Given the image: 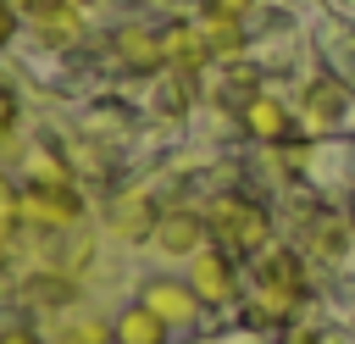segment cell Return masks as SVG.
Returning <instances> with one entry per match:
<instances>
[{
    "instance_id": "1",
    "label": "cell",
    "mask_w": 355,
    "mask_h": 344,
    "mask_svg": "<svg viewBox=\"0 0 355 344\" xmlns=\"http://www.w3.org/2000/svg\"><path fill=\"white\" fill-rule=\"evenodd\" d=\"M205 233L233 255H261L272 244V211L250 194H216L205 205Z\"/></svg>"
},
{
    "instance_id": "16",
    "label": "cell",
    "mask_w": 355,
    "mask_h": 344,
    "mask_svg": "<svg viewBox=\"0 0 355 344\" xmlns=\"http://www.w3.org/2000/svg\"><path fill=\"white\" fill-rule=\"evenodd\" d=\"M17 128H22V100H17V89L0 83V150L17 139Z\"/></svg>"
},
{
    "instance_id": "12",
    "label": "cell",
    "mask_w": 355,
    "mask_h": 344,
    "mask_svg": "<svg viewBox=\"0 0 355 344\" xmlns=\"http://www.w3.org/2000/svg\"><path fill=\"white\" fill-rule=\"evenodd\" d=\"M255 283H261V289H283V294H294V300L311 294L305 261H300V250H288V244H266V250L255 255Z\"/></svg>"
},
{
    "instance_id": "9",
    "label": "cell",
    "mask_w": 355,
    "mask_h": 344,
    "mask_svg": "<svg viewBox=\"0 0 355 344\" xmlns=\"http://www.w3.org/2000/svg\"><path fill=\"white\" fill-rule=\"evenodd\" d=\"M28 39L44 44V50H55V55L78 50V44L89 39V6L61 0V6H50V11H33V17H28Z\"/></svg>"
},
{
    "instance_id": "2",
    "label": "cell",
    "mask_w": 355,
    "mask_h": 344,
    "mask_svg": "<svg viewBox=\"0 0 355 344\" xmlns=\"http://www.w3.org/2000/svg\"><path fill=\"white\" fill-rule=\"evenodd\" d=\"M17 200H22V227H33V233H72L89 216V200L72 178L67 183H22Z\"/></svg>"
},
{
    "instance_id": "14",
    "label": "cell",
    "mask_w": 355,
    "mask_h": 344,
    "mask_svg": "<svg viewBox=\"0 0 355 344\" xmlns=\"http://www.w3.org/2000/svg\"><path fill=\"white\" fill-rule=\"evenodd\" d=\"M166 338H172V327L144 300H133V305H122L111 316V344H166Z\"/></svg>"
},
{
    "instance_id": "23",
    "label": "cell",
    "mask_w": 355,
    "mask_h": 344,
    "mask_svg": "<svg viewBox=\"0 0 355 344\" xmlns=\"http://www.w3.org/2000/svg\"><path fill=\"white\" fill-rule=\"evenodd\" d=\"M61 344H78V338H61Z\"/></svg>"
},
{
    "instance_id": "13",
    "label": "cell",
    "mask_w": 355,
    "mask_h": 344,
    "mask_svg": "<svg viewBox=\"0 0 355 344\" xmlns=\"http://www.w3.org/2000/svg\"><path fill=\"white\" fill-rule=\"evenodd\" d=\"M194 22H200V33H205V44H211V55H216V67H233L244 50H250V28H244V17H222V11H194Z\"/></svg>"
},
{
    "instance_id": "8",
    "label": "cell",
    "mask_w": 355,
    "mask_h": 344,
    "mask_svg": "<svg viewBox=\"0 0 355 344\" xmlns=\"http://www.w3.org/2000/svg\"><path fill=\"white\" fill-rule=\"evenodd\" d=\"M200 244H211V233H205V211H194V205H166V211L155 216V233H150V250H155V255H166V261H189Z\"/></svg>"
},
{
    "instance_id": "5",
    "label": "cell",
    "mask_w": 355,
    "mask_h": 344,
    "mask_svg": "<svg viewBox=\"0 0 355 344\" xmlns=\"http://www.w3.org/2000/svg\"><path fill=\"white\" fill-rule=\"evenodd\" d=\"M189 283H194V294L205 300V311L233 305V300L244 294V283H239V255L222 250V244H200V250L189 255Z\"/></svg>"
},
{
    "instance_id": "7",
    "label": "cell",
    "mask_w": 355,
    "mask_h": 344,
    "mask_svg": "<svg viewBox=\"0 0 355 344\" xmlns=\"http://www.w3.org/2000/svg\"><path fill=\"white\" fill-rule=\"evenodd\" d=\"M161 50H166V72H178V78H205V72L216 67V55H211V44H205L194 11L161 22Z\"/></svg>"
},
{
    "instance_id": "17",
    "label": "cell",
    "mask_w": 355,
    "mask_h": 344,
    "mask_svg": "<svg viewBox=\"0 0 355 344\" xmlns=\"http://www.w3.org/2000/svg\"><path fill=\"white\" fill-rule=\"evenodd\" d=\"M194 11H222V17H255V0H194Z\"/></svg>"
},
{
    "instance_id": "3",
    "label": "cell",
    "mask_w": 355,
    "mask_h": 344,
    "mask_svg": "<svg viewBox=\"0 0 355 344\" xmlns=\"http://www.w3.org/2000/svg\"><path fill=\"white\" fill-rule=\"evenodd\" d=\"M233 117H239L244 139H255L261 150H283V144L300 133V111H294L283 94H272V89H255Z\"/></svg>"
},
{
    "instance_id": "18",
    "label": "cell",
    "mask_w": 355,
    "mask_h": 344,
    "mask_svg": "<svg viewBox=\"0 0 355 344\" xmlns=\"http://www.w3.org/2000/svg\"><path fill=\"white\" fill-rule=\"evenodd\" d=\"M0 344H44V338H39V327H28V322H6V327H0Z\"/></svg>"
},
{
    "instance_id": "21",
    "label": "cell",
    "mask_w": 355,
    "mask_h": 344,
    "mask_svg": "<svg viewBox=\"0 0 355 344\" xmlns=\"http://www.w3.org/2000/svg\"><path fill=\"white\" fill-rule=\"evenodd\" d=\"M11 6H22V17H33V11H50V6H61V0H11Z\"/></svg>"
},
{
    "instance_id": "22",
    "label": "cell",
    "mask_w": 355,
    "mask_h": 344,
    "mask_svg": "<svg viewBox=\"0 0 355 344\" xmlns=\"http://www.w3.org/2000/svg\"><path fill=\"white\" fill-rule=\"evenodd\" d=\"M78 6H105V0H78Z\"/></svg>"
},
{
    "instance_id": "10",
    "label": "cell",
    "mask_w": 355,
    "mask_h": 344,
    "mask_svg": "<svg viewBox=\"0 0 355 344\" xmlns=\"http://www.w3.org/2000/svg\"><path fill=\"white\" fill-rule=\"evenodd\" d=\"M172 333H183V327H194L200 316H205V300L194 294V283L189 277H150L144 283V294H139Z\"/></svg>"
},
{
    "instance_id": "11",
    "label": "cell",
    "mask_w": 355,
    "mask_h": 344,
    "mask_svg": "<svg viewBox=\"0 0 355 344\" xmlns=\"http://www.w3.org/2000/svg\"><path fill=\"white\" fill-rule=\"evenodd\" d=\"M155 216H161L155 200H150L144 189H128V194H111V205H105V233L122 239V244H150Z\"/></svg>"
},
{
    "instance_id": "20",
    "label": "cell",
    "mask_w": 355,
    "mask_h": 344,
    "mask_svg": "<svg viewBox=\"0 0 355 344\" xmlns=\"http://www.w3.org/2000/svg\"><path fill=\"white\" fill-rule=\"evenodd\" d=\"M283 344H327V338H322V333H311V327H288V338H283Z\"/></svg>"
},
{
    "instance_id": "15",
    "label": "cell",
    "mask_w": 355,
    "mask_h": 344,
    "mask_svg": "<svg viewBox=\"0 0 355 344\" xmlns=\"http://www.w3.org/2000/svg\"><path fill=\"white\" fill-rule=\"evenodd\" d=\"M349 239H355V233H349V222H344V216H333V211H322V216L305 227V250H311V255H322V261H344V255H349Z\"/></svg>"
},
{
    "instance_id": "4",
    "label": "cell",
    "mask_w": 355,
    "mask_h": 344,
    "mask_svg": "<svg viewBox=\"0 0 355 344\" xmlns=\"http://www.w3.org/2000/svg\"><path fill=\"white\" fill-rule=\"evenodd\" d=\"M105 55H111L122 72H133V78H166L161 28H150V22H139V17L111 28V39H105Z\"/></svg>"
},
{
    "instance_id": "19",
    "label": "cell",
    "mask_w": 355,
    "mask_h": 344,
    "mask_svg": "<svg viewBox=\"0 0 355 344\" xmlns=\"http://www.w3.org/2000/svg\"><path fill=\"white\" fill-rule=\"evenodd\" d=\"M11 39H17V6H11V0H0V50H6Z\"/></svg>"
},
{
    "instance_id": "6",
    "label": "cell",
    "mask_w": 355,
    "mask_h": 344,
    "mask_svg": "<svg viewBox=\"0 0 355 344\" xmlns=\"http://www.w3.org/2000/svg\"><path fill=\"white\" fill-rule=\"evenodd\" d=\"M349 83L344 78H333V72H316L311 83H305V94H300V133H311V139H322V133H333L344 117H349Z\"/></svg>"
}]
</instances>
